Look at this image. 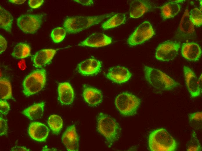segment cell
Returning <instances> with one entry per match:
<instances>
[{"instance_id":"7","label":"cell","mask_w":202,"mask_h":151,"mask_svg":"<svg viewBox=\"0 0 202 151\" xmlns=\"http://www.w3.org/2000/svg\"><path fill=\"white\" fill-rule=\"evenodd\" d=\"M42 14H23L19 16L17 20L18 27L26 33L33 34L37 32L42 22Z\"/></svg>"},{"instance_id":"26","label":"cell","mask_w":202,"mask_h":151,"mask_svg":"<svg viewBox=\"0 0 202 151\" xmlns=\"http://www.w3.org/2000/svg\"><path fill=\"white\" fill-rule=\"evenodd\" d=\"M126 19L125 14L117 13L102 23V27L104 30L114 28L123 24Z\"/></svg>"},{"instance_id":"2","label":"cell","mask_w":202,"mask_h":151,"mask_svg":"<svg viewBox=\"0 0 202 151\" xmlns=\"http://www.w3.org/2000/svg\"><path fill=\"white\" fill-rule=\"evenodd\" d=\"M114 14L112 13L93 16H77L68 17L64 21L63 26L67 33H79L102 21Z\"/></svg>"},{"instance_id":"31","label":"cell","mask_w":202,"mask_h":151,"mask_svg":"<svg viewBox=\"0 0 202 151\" xmlns=\"http://www.w3.org/2000/svg\"><path fill=\"white\" fill-rule=\"evenodd\" d=\"M66 30L62 27H57L52 31L50 36L53 41L55 43H59L64 38L66 35Z\"/></svg>"},{"instance_id":"25","label":"cell","mask_w":202,"mask_h":151,"mask_svg":"<svg viewBox=\"0 0 202 151\" xmlns=\"http://www.w3.org/2000/svg\"><path fill=\"white\" fill-rule=\"evenodd\" d=\"M30 55V48L29 45L20 42L17 44L14 48L11 55L17 59L26 58Z\"/></svg>"},{"instance_id":"8","label":"cell","mask_w":202,"mask_h":151,"mask_svg":"<svg viewBox=\"0 0 202 151\" xmlns=\"http://www.w3.org/2000/svg\"><path fill=\"white\" fill-rule=\"evenodd\" d=\"M154 34L153 28L150 23L145 21L136 28L127 40L128 44L131 46L143 43L151 38Z\"/></svg>"},{"instance_id":"16","label":"cell","mask_w":202,"mask_h":151,"mask_svg":"<svg viewBox=\"0 0 202 151\" xmlns=\"http://www.w3.org/2000/svg\"><path fill=\"white\" fill-rule=\"evenodd\" d=\"M49 133V129L47 126L40 122L31 123L28 128V133L31 138L39 142L45 141Z\"/></svg>"},{"instance_id":"15","label":"cell","mask_w":202,"mask_h":151,"mask_svg":"<svg viewBox=\"0 0 202 151\" xmlns=\"http://www.w3.org/2000/svg\"><path fill=\"white\" fill-rule=\"evenodd\" d=\"M131 74L126 67L117 66L109 69L106 75L109 80L116 83L122 84L127 81L131 78Z\"/></svg>"},{"instance_id":"6","label":"cell","mask_w":202,"mask_h":151,"mask_svg":"<svg viewBox=\"0 0 202 151\" xmlns=\"http://www.w3.org/2000/svg\"><path fill=\"white\" fill-rule=\"evenodd\" d=\"M140 103V100L128 92H123L116 98L115 104L120 113L124 116L135 114Z\"/></svg>"},{"instance_id":"14","label":"cell","mask_w":202,"mask_h":151,"mask_svg":"<svg viewBox=\"0 0 202 151\" xmlns=\"http://www.w3.org/2000/svg\"><path fill=\"white\" fill-rule=\"evenodd\" d=\"M154 5L150 1L136 0L130 4L129 15L133 18H138L154 8Z\"/></svg>"},{"instance_id":"32","label":"cell","mask_w":202,"mask_h":151,"mask_svg":"<svg viewBox=\"0 0 202 151\" xmlns=\"http://www.w3.org/2000/svg\"><path fill=\"white\" fill-rule=\"evenodd\" d=\"M190 19L193 24L197 27L202 25V12L197 8L191 10L189 13Z\"/></svg>"},{"instance_id":"21","label":"cell","mask_w":202,"mask_h":151,"mask_svg":"<svg viewBox=\"0 0 202 151\" xmlns=\"http://www.w3.org/2000/svg\"><path fill=\"white\" fill-rule=\"evenodd\" d=\"M59 100L62 104L69 105L75 98L74 90L71 84L67 82L60 83L58 85Z\"/></svg>"},{"instance_id":"30","label":"cell","mask_w":202,"mask_h":151,"mask_svg":"<svg viewBox=\"0 0 202 151\" xmlns=\"http://www.w3.org/2000/svg\"><path fill=\"white\" fill-rule=\"evenodd\" d=\"M186 146L187 151H200L201 150V145L195 132H193L190 139L187 142Z\"/></svg>"},{"instance_id":"1","label":"cell","mask_w":202,"mask_h":151,"mask_svg":"<svg viewBox=\"0 0 202 151\" xmlns=\"http://www.w3.org/2000/svg\"><path fill=\"white\" fill-rule=\"evenodd\" d=\"M148 145L152 151H174L176 150V141L165 129L155 130L149 134Z\"/></svg>"},{"instance_id":"40","label":"cell","mask_w":202,"mask_h":151,"mask_svg":"<svg viewBox=\"0 0 202 151\" xmlns=\"http://www.w3.org/2000/svg\"><path fill=\"white\" fill-rule=\"evenodd\" d=\"M198 82L200 86L202 87V74L200 76L198 79Z\"/></svg>"},{"instance_id":"28","label":"cell","mask_w":202,"mask_h":151,"mask_svg":"<svg viewBox=\"0 0 202 151\" xmlns=\"http://www.w3.org/2000/svg\"><path fill=\"white\" fill-rule=\"evenodd\" d=\"M48 123L53 132L55 134L59 133L63 124L62 118L56 114L52 115L49 117Z\"/></svg>"},{"instance_id":"27","label":"cell","mask_w":202,"mask_h":151,"mask_svg":"<svg viewBox=\"0 0 202 151\" xmlns=\"http://www.w3.org/2000/svg\"><path fill=\"white\" fill-rule=\"evenodd\" d=\"M0 96L2 100H8L12 98V89L9 80L6 78L0 79Z\"/></svg>"},{"instance_id":"24","label":"cell","mask_w":202,"mask_h":151,"mask_svg":"<svg viewBox=\"0 0 202 151\" xmlns=\"http://www.w3.org/2000/svg\"><path fill=\"white\" fill-rule=\"evenodd\" d=\"M13 18L10 13L3 7L0 6V27L10 33Z\"/></svg>"},{"instance_id":"5","label":"cell","mask_w":202,"mask_h":151,"mask_svg":"<svg viewBox=\"0 0 202 151\" xmlns=\"http://www.w3.org/2000/svg\"><path fill=\"white\" fill-rule=\"evenodd\" d=\"M46 81V73L43 69H36L28 74L23 83V93L28 96L38 92L44 88Z\"/></svg>"},{"instance_id":"17","label":"cell","mask_w":202,"mask_h":151,"mask_svg":"<svg viewBox=\"0 0 202 151\" xmlns=\"http://www.w3.org/2000/svg\"><path fill=\"white\" fill-rule=\"evenodd\" d=\"M195 31L194 25L190 19L188 10L186 9L180 24L178 35L181 38H189L193 36Z\"/></svg>"},{"instance_id":"3","label":"cell","mask_w":202,"mask_h":151,"mask_svg":"<svg viewBox=\"0 0 202 151\" xmlns=\"http://www.w3.org/2000/svg\"><path fill=\"white\" fill-rule=\"evenodd\" d=\"M144 71L147 81L154 88L159 90H170L179 85L173 78L158 69L145 66Z\"/></svg>"},{"instance_id":"4","label":"cell","mask_w":202,"mask_h":151,"mask_svg":"<svg viewBox=\"0 0 202 151\" xmlns=\"http://www.w3.org/2000/svg\"><path fill=\"white\" fill-rule=\"evenodd\" d=\"M97 122L98 132L104 137L109 145H112L119 135L118 124L114 119L102 112L98 116Z\"/></svg>"},{"instance_id":"38","label":"cell","mask_w":202,"mask_h":151,"mask_svg":"<svg viewBox=\"0 0 202 151\" xmlns=\"http://www.w3.org/2000/svg\"><path fill=\"white\" fill-rule=\"evenodd\" d=\"M29 149L24 147L16 146L11 149V151H29Z\"/></svg>"},{"instance_id":"20","label":"cell","mask_w":202,"mask_h":151,"mask_svg":"<svg viewBox=\"0 0 202 151\" xmlns=\"http://www.w3.org/2000/svg\"><path fill=\"white\" fill-rule=\"evenodd\" d=\"M83 95L85 101L91 106L98 105L103 100V95L100 90L86 85H83Z\"/></svg>"},{"instance_id":"34","label":"cell","mask_w":202,"mask_h":151,"mask_svg":"<svg viewBox=\"0 0 202 151\" xmlns=\"http://www.w3.org/2000/svg\"><path fill=\"white\" fill-rule=\"evenodd\" d=\"M10 110L9 104L6 101L0 100V112L1 113L4 115H7Z\"/></svg>"},{"instance_id":"36","label":"cell","mask_w":202,"mask_h":151,"mask_svg":"<svg viewBox=\"0 0 202 151\" xmlns=\"http://www.w3.org/2000/svg\"><path fill=\"white\" fill-rule=\"evenodd\" d=\"M7 46V42L5 38L0 35V53L1 54L4 51Z\"/></svg>"},{"instance_id":"12","label":"cell","mask_w":202,"mask_h":151,"mask_svg":"<svg viewBox=\"0 0 202 151\" xmlns=\"http://www.w3.org/2000/svg\"><path fill=\"white\" fill-rule=\"evenodd\" d=\"M62 139L67 150H78L79 138L74 125H71L66 129L62 136Z\"/></svg>"},{"instance_id":"18","label":"cell","mask_w":202,"mask_h":151,"mask_svg":"<svg viewBox=\"0 0 202 151\" xmlns=\"http://www.w3.org/2000/svg\"><path fill=\"white\" fill-rule=\"evenodd\" d=\"M182 56L189 61H196L200 59L202 51L200 46L194 42H186L182 45Z\"/></svg>"},{"instance_id":"33","label":"cell","mask_w":202,"mask_h":151,"mask_svg":"<svg viewBox=\"0 0 202 151\" xmlns=\"http://www.w3.org/2000/svg\"><path fill=\"white\" fill-rule=\"evenodd\" d=\"M0 135H6L7 134L8 125L7 120L1 116L0 117Z\"/></svg>"},{"instance_id":"11","label":"cell","mask_w":202,"mask_h":151,"mask_svg":"<svg viewBox=\"0 0 202 151\" xmlns=\"http://www.w3.org/2000/svg\"><path fill=\"white\" fill-rule=\"evenodd\" d=\"M102 63L99 60L91 58L79 64L77 67L78 71L84 76L95 75L101 70Z\"/></svg>"},{"instance_id":"23","label":"cell","mask_w":202,"mask_h":151,"mask_svg":"<svg viewBox=\"0 0 202 151\" xmlns=\"http://www.w3.org/2000/svg\"><path fill=\"white\" fill-rule=\"evenodd\" d=\"M181 5L172 1L169 2L160 8L161 14L163 19L172 18L180 11Z\"/></svg>"},{"instance_id":"19","label":"cell","mask_w":202,"mask_h":151,"mask_svg":"<svg viewBox=\"0 0 202 151\" xmlns=\"http://www.w3.org/2000/svg\"><path fill=\"white\" fill-rule=\"evenodd\" d=\"M57 49H45L37 51L32 57L34 66L40 68L50 62L55 55Z\"/></svg>"},{"instance_id":"10","label":"cell","mask_w":202,"mask_h":151,"mask_svg":"<svg viewBox=\"0 0 202 151\" xmlns=\"http://www.w3.org/2000/svg\"><path fill=\"white\" fill-rule=\"evenodd\" d=\"M183 71L186 84L191 96L195 98L199 96L202 91L198 79L194 72L187 66H184Z\"/></svg>"},{"instance_id":"35","label":"cell","mask_w":202,"mask_h":151,"mask_svg":"<svg viewBox=\"0 0 202 151\" xmlns=\"http://www.w3.org/2000/svg\"><path fill=\"white\" fill-rule=\"evenodd\" d=\"M44 0H30L28 3L30 7L32 8H39L43 4Z\"/></svg>"},{"instance_id":"22","label":"cell","mask_w":202,"mask_h":151,"mask_svg":"<svg viewBox=\"0 0 202 151\" xmlns=\"http://www.w3.org/2000/svg\"><path fill=\"white\" fill-rule=\"evenodd\" d=\"M44 105V102L35 104L24 109L22 113L31 120L40 118L43 115Z\"/></svg>"},{"instance_id":"39","label":"cell","mask_w":202,"mask_h":151,"mask_svg":"<svg viewBox=\"0 0 202 151\" xmlns=\"http://www.w3.org/2000/svg\"><path fill=\"white\" fill-rule=\"evenodd\" d=\"M9 1L12 3L17 4H21L24 3L25 1V0H10Z\"/></svg>"},{"instance_id":"37","label":"cell","mask_w":202,"mask_h":151,"mask_svg":"<svg viewBox=\"0 0 202 151\" xmlns=\"http://www.w3.org/2000/svg\"><path fill=\"white\" fill-rule=\"evenodd\" d=\"M74 1L77 2L83 6H91L93 4V1L92 0H75Z\"/></svg>"},{"instance_id":"41","label":"cell","mask_w":202,"mask_h":151,"mask_svg":"<svg viewBox=\"0 0 202 151\" xmlns=\"http://www.w3.org/2000/svg\"><path fill=\"white\" fill-rule=\"evenodd\" d=\"M183 1H184V0H176V1H172V2L176 3H181L182 2H183Z\"/></svg>"},{"instance_id":"13","label":"cell","mask_w":202,"mask_h":151,"mask_svg":"<svg viewBox=\"0 0 202 151\" xmlns=\"http://www.w3.org/2000/svg\"><path fill=\"white\" fill-rule=\"evenodd\" d=\"M112 42V38L102 33H93L78 44L79 46L99 47L107 46Z\"/></svg>"},{"instance_id":"9","label":"cell","mask_w":202,"mask_h":151,"mask_svg":"<svg viewBox=\"0 0 202 151\" xmlns=\"http://www.w3.org/2000/svg\"><path fill=\"white\" fill-rule=\"evenodd\" d=\"M180 47L179 42L168 41L160 44L157 47L155 57L158 60L169 61L176 57Z\"/></svg>"},{"instance_id":"29","label":"cell","mask_w":202,"mask_h":151,"mask_svg":"<svg viewBox=\"0 0 202 151\" xmlns=\"http://www.w3.org/2000/svg\"><path fill=\"white\" fill-rule=\"evenodd\" d=\"M189 122L191 126L196 130L201 129L202 124V112H198L189 115Z\"/></svg>"}]
</instances>
